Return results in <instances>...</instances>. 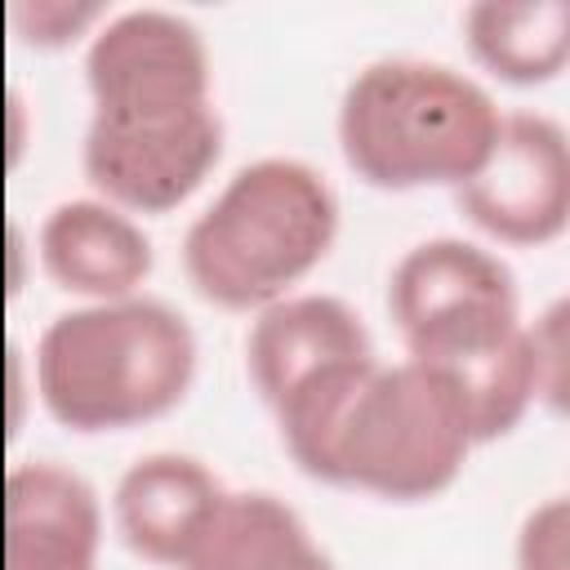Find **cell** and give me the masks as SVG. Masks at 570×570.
<instances>
[{
  "instance_id": "11",
  "label": "cell",
  "mask_w": 570,
  "mask_h": 570,
  "mask_svg": "<svg viewBox=\"0 0 570 570\" xmlns=\"http://www.w3.org/2000/svg\"><path fill=\"white\" fill-rule=\"evenodd\" d=\"M370 352L374 338L365 321L334 294H285L258 307L245 334V370L267 405L316 370Z\"/></svg>"
},
{
  "instance_id": "15",
  "label": "cell",
  "mask_w": 570,
  "mask_h": 570,
  "mask_svg": "<svg viewBox=\"0 0 570 570\" xmlns=\"http://www.w3.org/2000/svg\"><path fill=\"white\" fill-rule=\"evenodd\" d=\"M517 570H570V503L561 494L525 512L517 530Z\"/></svg>"
},
{
  "instance_id": "2",
  "label": "cell",
  "mask_w": 570,
  "mask_h": 570,
  "mask_svg": "<svg viewBox=\"0 0 570 570\" xmlns=\"http://www.w3.org/2000/svg\"><path fill=\"white\" fill-rule=\"evenodd\" d=\"M196 334L165 298L129 294L53 316L31 356L45 410L71 432H125L183 405Z\"/></svg>"
},
{
  "instance_id": "3",
  "label": "cell",
  "mask_w": 570,
  "mask_h": 570,
  "mask_svg": "<svg viewBox=\"0 0 570 570\" xmlns=\"http://www.w3.org/2000/svg\"><path fill=\"white\" fill-rule=\"evenodd\" d=\"M338 236V196L298 156L240 165L183 236L191 289L223 312H258L321 267Z\"/></svg>"
},
{
  "instance_id": "6",
  "label": "cell",
  "mask_w": 570,
  "mask_h": 570,
  "mask_svg": "<svg viewBox=\"0 0 570 570\" xmlns=\"http://www.w3.org/2000/svg\"><path fill=\"white\" fill-rule=\"evenodd\" d=\"M405 356L428 365L459 401L472 445L508 436L539 401L530 325L517 298L472 303L405 334Z\"/></svg>"
},
{
  "instance_id": "7",
  "label": "cell",
  "mask_w": 570,
  "mask_h": 570,
  "mask_svg": "<svg viewBox=\"0 0 570 570\" xmlns=\"http://www.w3.org/2000/svg\"><path fill=\"white\" fill-rule=\"evenodd\" d=\"M454 200L472 227L503 245H548L570 223V138L548 111H508Z\"/></svg>"
},
{
  "instance_id": "1",
  "label": "cell",
  "mask_w": 570,
  "mask_h": 570,
  "mask_svg": "<svg viewBox=\"0 0 570 570\" xmlns=\"http://www.w3.org/2000/svg\"><path fill=\"white\" fill-rule=\"evenodd\" d=\"M89 129L80 165L125 214L178 209L223 156L205 36L174 9H125L85 49Z\"/></svg>"
},
{
  "instance_id": "13",
  "label": "cell",
  "mask_w": 570,
  "mask_h": 570,
  "mask_svg": "<svg viewBox=\"0 0 570 570\" xmlns=\"http://www.w3.org/2000/svg\"><path fill=\"white\" fill-rule=\"evenodd\" d=\"M503 298H517L508 263L463 236H432L410 245L387 276V312L401 338L459 307Z\"/></svg>"
},
{
  "instance_id": "16",
  "label": "cell",
  "mask_w": 570,
  "mask_h": 570,
  "mask_svg": "<svg viewBox=\"0 0 570 570\" xmlns=\"http://www.w3.org/2000/svg\"><path fill=\"white\" fill-rule=\"evenodd\" d=\"M530 347H534L539 401H548L552 410H561L566 405V303H552L530 325Z\"/></svg>"
},
{
  "instance_id": "17",
  "label": "cell",
  "mask_w": 570,
  "mask_h": 570,
  "mask_svg": "<svg viewBox=\"0 0 570 570\" xmlns=\"http://www.w3.org/2000/svg\"><path fill=\"white\" fill-rule=\"evenodd\" d=\"M98 13H102L98 4H80V9L76 4H18L13 9V22L27 31L31 45H67Z\"/></svg>"
},
{
  "instance_id": "4",
  "label": "cell",
  "mask_w": 570,
  "mask_h": 570,
  "mask_svg": "<svg viewBox=\"0 0 570 570\" xmlns=\"http://www.w3.org/2000/svg\"><path fill=\"white\" fill-rule=\"evenodd\" d=\"M503 111L450 62L374 58L338 98V147L347 169L379 191L459 187L485 160Z\"/></svg>"
},
{
  "instance_id": "10",
  "label": "cell",
  "mask_w": 570,
  "mask_h": 570,
  "mask_svg": "<svg viewBox=\"0 0 570 570\" xmlns=\"http://www.w3.org/2000/svg\"><path fill=\"white\" fill-rule=\"evenodd\" d=\"M227 494L223 476L183 450H151L134 459L111 494V521L125 548L151 566L178 570L183 552Z\"/></svg>"
},
{
  "instance_id": "12",
  "label": "cell",
  "mask_w": 570,
  "mask_h": 570,
  "mask_svg": "<svg viewBox=\"0 0 570 570\" xmlns=\"http://www.w3.org/2000/svg\"><path fill=\"white\" fill-rule=\"evenodd\" d=\"M178 570H338L312 525L267 490H227Z\"/></svg>"
},
{
  "instance_id": "5",
  "label": "cell",
  "mask_w": 570,
  "mask_h": 570,
  "mask_svg": "<svg viewBox=\"0 0 570 570\" xmlns=\"http://www.w3.org/2000/svg\"><path fill=\"white\" fill-rule=\"evenodd\" d=\"M468 450V419L428 365L374 361L334 428L321 481L387 503H423L454 485Z\"/></svg>"
},
{
  "instance_id": "14",
  "label": "cell",
  "mask_w": 570,
  "mask_h": 570,
  "mask_svg": "<svg viewBox=\"0 0 570 570\" xmlns=\"http://www.w3.org/2000/svg\"><path fill=\"white\" fill-rule=\"evenodd\" d=\"M472 58L508 85H543L570 58L566 0H476L463 13Z\"/></svg>"
},
{
  "instance_id": "9",
  "label": "cell",
  "mask_w": 570,
  "mask_h": 570,
  "mask_svg": "<svg viewBox=\"0 0 570 570\" xmlns=\"http://www.w3.org/2000/svg\"><path fill=\"white\" fill-rule=\"evenodd\" d=\"M36 254L45 276L80 303L129 298L151 276L147 232L102 196L58 200L40 223Z\"/></svg>"
},
{
  "instance_id": "8",
  "label": "cell",
  "mask_w": 570,
  "mask_h": 570,
  "mask_svg": "<svg viewBox=\"0 0 570 570\" xmlns=\"http://www.w3.org/2000/svg\"><path fill=\"white\" fill-rule=\"evenodd\" d=\"M102 499L58 459H22L4 476V570H98Z\"/></svg>"
}]
</instances>
